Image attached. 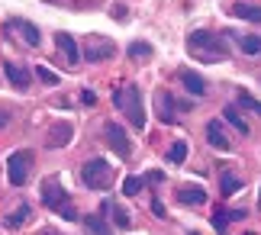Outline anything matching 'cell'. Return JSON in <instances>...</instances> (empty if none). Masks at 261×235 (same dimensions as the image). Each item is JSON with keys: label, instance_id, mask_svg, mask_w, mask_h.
Segmentation results:
<instances>
[{"label": "cell", "instance_id": "44dd1931", "mask_svg": "<svg viewBox=\"0 0 261 235\" xmlns=\"http://www.w3.org/2000/svg\"><path fill=\"white\" fill-rule=\"evenodd\" d=\"M126 55L133 58V61H145V58H152V55H155V48L148 45V42H133V45L126 48Z\"/></svg>", "mask_w": 261, "mask_h": 235}, {"label": "cell", "instance_id": "8992f818", "mask_svg": "<svg viewBox=\"0 0 261 235\" xmlns=\"http://www.w3.org/2000/svg\"><path fill=\"white\" fill-rule=\"evenodd\" d=\"M113 52H116V45L110 42V39H103V36H90L87 42H84V61H90V65H97V61H107V58H113Z\"/></svg>", "mask_w": 261, "mask_h": 235}, {"label": "cell", "instance_id": "484cf974", "mask_svg": "<svg viewBox=\"0 0 261 235\" xmlns=\"http://www.w3.org/2000/svg\"><path fill=\"white\" fill-rule=\"evenodd\" d=\"M36 74H39V81H42V84H48V87L58 84V74H55V71H48L45 65H36Z\"/></svg>", "mask_w": 261, "mask_h": 235}, {"label": "cell", "instance_id": "4fadbf2b", "mask_svg": "<svg viewBox=\"0 0 261 235\" xmlns=\"http://www.w3.org/2000/svg\"><path fill=\"white\" fill-rule=\"evenodd\" d=\"M29 216H33V206H29V203H19V206L4 219V226H7V229H23Z\"/></svg>", "mask_w": 261, "mask_h": 235}, {"label": "cell", "instance_id": "f546056e", "mask_svg": "<svg viewBox=\"0 0 261 235\" xmlns=\"http://www.w3.org/2000/svg\"><path fill=\"white\" fill-rule=\"evenodd\" d=\"M158 180H162V171H152V174L145 177V184H158Z\"/></svg>", "mask_w": 261, "mask_h": 235}, {"label": "cell", "instance_id": "603a6c76", "mask_svg": "<svg viewBox=\"0 0 261 235\" xmlns=\"http://www.w3.org/2000/svg\"><path fill=\"white\" fill-rule=\"evenodd\" d=\"M223 116H226L229 122H232V126H236L239 132H242V136H248V122L242 119V113H239L236 107H226V110H223Z\"/></svg>", "mask_w": 261, "mask_h": 235}, {"label": "cell", "instance_id": "7402d4cb", "mask_svg": "<svg viewBox=\"0 0 261 235\" xmlns=\"http://www.w3.org/2000/svg\"><path fill=\"white\" fill-rule=\"evenodd\" d=\"M239 48L245 55H261V39L258 36H239Z\"/></svg>", "mask_w": 261, "mask_h": 235}, {"label": "cell", "instance_id": "9c48e42d", "mask_svg": "<svg viewBox=\"0 0 261 235\" xmlns=\"http://www.w3.org/2000/svg\"><path fill=\"white\" fill-rule=\"evenodd\" d=\"M155 110H158V119H162V122H168V126H171V122L177 119L174 97L168 94V90H158V94H155Z\"/></svg>", "mask_w": 261, "mask_h": 235}, {"label": "cell", "instance_id": "cb8c5ba5", "mask_svg": "<svg viewBox=\"0 0 261 235\" xmlns=\"http://www.w3.org/2000/svg\"><path fill=\"white\" fill-rule=\"evenodd\" d=\"M239 107H245V110H252V113H258L261 116V100H255L248 90H242L239 87Z\"/></svg>", "mask_w": 261, "mask_h": 235}, {"label": "cell", "instance_id": "83f0119b", "mask_svg": "<svg viewBox=\"0 0 261 235\" xmlns=\"http://www.w3.org/2000/svg\"><path fill=\"white\" fill-rule=\"evenodd\" d=\"M81 103L94 107V103H97V94H94V90H84V94H81Z\"/></svg>", "mask_w": 261, "mask_h": 235}, {"label": "cell", "instance_id": "e0dca14e", "mask_svg": "<svg viewBox=\"0 0 261 235\" xmlns=\"http://www.w3.org/2000/svg\"><path fill=\"white\" fill-rule=\"evenodd\" d=\"M84 229L90 235H110V226H107V219L100 216V213H94V216H84Z\"/></svg>", "mask_w": 261, "mask_h": 235}, {"label": "cell", "instance_id": "2e32d148", "mask_svg": "<svg viewBox=\"0 0 261 235\" xmlns=\"http://www.w3.org/2000/svg\"><path fill=\"white\" fill-rule=\"evenodd\" d=\"M10 29H19L26 45H33V48L39 45V29H36L33 23H26V19H13V23H10Z\"/></svg>", "mask_w": 261, "mask_h": 235}, {"label": "cell", "instance_id": "7a4b0ae2", "mask_svg": "<svg viewBox=\"0 0 261 235\" xmlns=\"http://www.w3.org/2000/svg\"><path fill=\"white\" fill-rule=\"evenodd\" d=\"M81 180L90 190H110V184H113V168H110V161H103V158H90L81 168Z\"/></svg>", "mask_w": 261, "mask_h": 235}, {"label": "cell", "instance_id": "9a60e30c", "mask_svg": "<svg viewBox=\"0 0 261 235\" xmlns=\"http://www.w3.org/2000/svg\"><path fill=\"white\" fill-rule=\"evenodd\" d=\"M71 139V122H58V126L48 132V148H62Z\"/></svg>", "mask_w": 261, "mask_h": 235}, {"label": "cell", "instance_id": "836d02e7", "mask_svg": "<svg viewBox=\"0 0 261 235\" xmlns=\"http://www.w3.org/2000/svg\"><path fill=\"white\" fill-rule=\"evenodd\" d=\"M258 200H261V193H258Z\"/></svg>", "mask_w": 261, "mask_h": 235}, {"label": "cell", "instance_id": "1f68e13d", "mask_svg": "<svg viewBox=\"0 0 261 235\" xmlns=\"http://www.w3.org/2000/svg\"><path fill=\"white\" fill-rule=\"evenodd\" d=\"M190 235H200V232H190Z\"/></svg>", "mask_w": 261, "mask_h": 235}, {"label": "cell", "instance_id": "30bf717a", "mask_svg": "<svg viewBox=\"0 0 261 235\" xmlns=\"http://www.w3.org/2000/svg\"><path fill=\"white\" fill-rule=\"evenodd\" d=\"M180 84H184V90L194 94V97L206 94V81H203V74H197V71H180Z\"/></svg>", "mask_w": 261, "mask_h": 235}, {"label": "cell", "instance_id": "8fae6325", "mask_svg": "<svg viewBox=\"0 0 261 235\" xmlns=\"http://www.w3.org/2000/svg\"><path fill=\"white\" fill-rule=\"evenodd\" d=\"M4 71H7V81H10L16 90H26V87H29V71H26L23 65H16V61H7Z\"/></svg>", "mask_w": 261, "mask_h": 235}, {"label": "cell", "instance_id": "ba28073f", "mask_svg": "<svg viewBox=\"0 0 261 235\" xmlns=\"http://www.w3.org/2000/svg\"><path fill=\"white\" fill-rule=\"evenodd\" d=\"M55 48H62L65 61H68L71 68H77V61H81V48H77L74 36H68V33H58V36H55Z\"/></svg>", "mask_w": 261, "mask_h": 235}, {"label": "cell", "instance_id": "ac0fdd59", "mask_svg": "<svg viewBox=\"0 0 261 235\" xmlns=\"http://www.w3.org/2000/svg\"><path fill=\"white\" fill-rule=\"evenodd\" d=\"M232 13L239 19H248V23H261V7H252V4H236Z\"/></svg>", "mask_w": 261, "mask_h": 235}, {"label": "cell", "instance_id": "277c9868", "mask_svg": "<svg viewBox=\"0 0 261 235\" xmlns=\"http://www.w3.org/2000/svg\"><path fill=\"white\" fill-rule=\"evenodd\" d=\"M29 168H33V151H26V148L13 151V155L7 158V180L13 184V187H23L29 180Z\"/></svg>", "mask_w": 261, "mask_h": 235}, {"label": "cell", "instance_id": "52a82bcc", "mask_svg": "<svg viewBox=\"0 0 261 235\" xmlns=\"http://www.w3.org/2000/svg\"><path fill=\"white\" fill-rule=\"evenodd\" d=\"M107 142H110V148H113L123 161L133 155V148H129V136L123 132V126H119V122H107Z\"/></svg>", "mask_w": 261, "mask_h": 235}, {"label": "cell", "instance_id": "7c38bea8", "mask_svg": "<svg viewBox=\"0 0 261 235\" xmlns=\"http://www.w3.org/2000/svg\"><path fill=\"white\" fill-rule=\"evenodd\" d=\"M177 200L180 203H190V206H203V203H206V190L197 187V184H190V187L184 184V187L177 190Z\"/></svg>", "mask_w": 261, "mask_h": 235}, {"label": "cell", "instance_id": "d6986e66", "mask_svg": "<svg viewBox=\"0 0 261 235\" xmlns=\"http://www.w3.org/2000/svg\"><path fill=\"white\" fill-rule=\"evenodd\" d=\"M107 206H110V213H113V222H116V229H133V216L119 206V203H110L107 200Z\"/></svg>", "mask_w": 261, "mask_h": 235}, {"label": "cell", "instance_id": "5b68a950", "mask_svg": "<svg viewBox=\"0 0 261 235\" xmlns=\"http://www.w3.org/2000/svg\"><path fill=\"white\" fill-rule=\"evenodd\" d=\"M42 203H45L52 213H65L68 206H71V200H68V190H65L55 177H45V180H42Z\"/></svg>", "mask_w": 261, "mask_h": 235}, {"label": "cell", "instance_id": "3957f363", "mask_svg": "<svg viewBox=\"0 0 261 235\" xmlns=\"http://www.w3.org/2000/svg\"><path fill=\"white\" fill-rule=\"evenodd\" d=\"M187 48H190L194 55L206 58V61H213V58H226V48L219 45L216 39L206 33V29H197V33H190V36H187Z\"/></svg>", "mask_w": 261, "mask_h": 235}, {"label": "cell", "instance_id": "4dcf8cb0", "mask_svg": "<svg viewBox=\"0 0 261 235\" xmlns=\"http://www.w3.org/2000/svg\"><path fill=\"white\" fill-rule=\"evenodd\" d=\"M7 119H10V116H7V113H0V126H4V122H7Z\"/></svg>", "mask_w": 261, "mask_h": 235}, {"label": "cell", "instance_id": "4316f807", "mask_svg": "<svg viewBox=\"0 0 261 235\" xmlns=\"http://www.w3.org/2000/svg\"><path fill=\"white\" fill-rule=\"evenodd\" d=\"M184 158H187V142H174L171 151H168V161H174V165H177V161H184Z\"/></svg>", "mask_w": 261, "mask_h": 235}, {"label": "cell", "instance_id": "5bb4252c", "mask_svg": "<svg viewBox=\"0 0 261 235\" xmlns=\"http://www.w3.org/2000/svg\"><path fill=\"white\" fill-rule=\"evenodd\" d=\"M206 139H210V145H213L216 151H232V142L223 136L219 122H210V126H206Z\"/></svg>", "mask_w": 261, "mask_h": 235}, {"label": "cell", "instance_id": "6da1fadb", "mask_svg": "<svg viewBox=\"0 0 261 235\" xmlns=\"http://www.w3.org/2000/svg\"><path fill=\"white\" fill-rule=\"evenodd\" d=\"M113 100H116L119 110H126V116H129V122H133L136 129H145V107H142V94H139V87L116 90Z\"/></svg>", "mask_w": 261, "mask_h": 235}, {"label": "cell", "instance_id": "d6a6232c", "mask_svg": "<svg viewBox=\"0 0 261 235\" xmlns=\"http://www.w3.org/2000/svg\"><path fill=\"white\" fill-rule=\"evenodd\" d=\"M245 235H252V232H245Z\"/></svg>", "mask_w": 261, "mask_h": 235}, {"label": "cell", "instance_id": "f1b7e54d", "mask_svg": "<svg viewBox=\"0 0 261 235\" xmlns=\"http://www.w3.org/2000/svg\"><path fill=\"white\" fill-rule=\"evenodd\" d=\"M152 213H155V216H165V203L162 200H152Z\"/></svg>", "mask_w": 261, "mask_h": 235}, {"label": "cell", "instance_id": "d4e9b609", "mask_svg": "<svg viewBox=\"0 0 261 235\" xmlns=\"http://www.w3.org/2000/svg\"><path fill=\"white\" fill-rule=\"evenodd\" d=\"M142 187H145L142 177H126V180H123V193H126V197H136V193H142Z\"/></svg>", "mask_w": 261, "mask_h": 235}, {"label": "cell", "instance_id": "ffe728a7", "mask_svg": "<svg viewBox=\"0 0 261 235\" xmlns=\"http://www.w3.org/2000/svg\"><path fill=\"white\" fill-rule=\"evenodd\" d=\"M219 190H223V197H232L236 190H242V177L229 174V171H223V177H219Z\"/></svg>", "mask_w": 261, "mask_h": 235}]
</instances>
